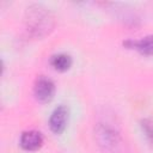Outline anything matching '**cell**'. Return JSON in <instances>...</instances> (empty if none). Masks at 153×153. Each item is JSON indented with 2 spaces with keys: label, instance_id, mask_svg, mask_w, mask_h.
Here are the masks:
<instances>
[{
  "label": "cell",
  "instance_id": "cell-1",
  "mask_svg": "<svg viewBox=\"0 0 153 153\" xmlns=\"http://www.w3.org/2000/svg\"><path fill=\"white\" fill-rule=\"evenodd\" d=\"M25 23L27 30L35 36L47 35L54 26L53 14L41 5L30 6L26 11Z\"/></svg>",
  "mask_w": 153,
  "mask_h": 153
},
{
  "label": "cell",
  "instance_id": "cell-5",
  "mask_svg": "<svg viewBox=\"0 0 153 153\" xmlns=\"http://www.w3.org/2000/svg\"><path fill=\"white\" fill-rule=\"evenodd\" d=\"M20 146L25 151H37L43 145V137L39 131L27 130L20 136Z\"/></svg>",
  "mask_w": 153,
  "mask_h": 153
},
{
  "label": "cell",
  "instance_id": "cell-2",
  "mask_svg": "<svg viewBox=\"0 0 153 153\" xmlns=\"http://www.w3.org/2000/svg\"><path fill=\"white\" fill-rule=\"evenodd\" d=\"M96 139L104 153H127V146L121 134L106 123L97 126Z\"/></svg>",
  "mask_w": 153,
  "mask_h": 153
},
{
  "label": "cell",
  "instance_id": "cell-8",
  "mask_svg": "<svg viewBox=\"0 0 153 153\" xmlns=\"http://www.w3.org/2000/svg\"><path fill=\"white\" fill-rule=\"evenodd\" d=\"M141 127H142V130H143L145 135L147 136V139L149 140V142L153 145V121H151V120H143L141 122Z\"/></svg>",
  "mask_w": 153,
  "mask_h": 153
},
{
  "label": "cell",
  "instance_id": "cell-3",
  "mask_svg": "<svg viewBox=\"0 0 153 153\" xmlns=\"http://www.w3.org/2000/svg\"><path fill=\"white\" fill-rule=\"evenodd\" d=\"M55 92V85L51 79L41 75L36 79L33 85V93L38 102L41 103H48L53 99Z\"/></svg>",
  "mask_w": 153,
  "mask_h": 153
},
{
  "label": "cell",
  "instance_id": "cell-6",
  "mask_svg": "<svg viewBox=\"0 0 153 153\" xmlns=\"http://www.w3.org/2000/svg\"><path fill=\"white\" fill-rule=\"evenodd\" d=\"M130 48H134L142 55H153V35L146 36L139 41H130L126 43Z\"/></svg>",
  "mask_w": 153,
  "mask_h": 153
},
{
  "label": "cell",
  "instance_id": "cell-7",
  "mask_svg": "<svg viewBox=\"0 0 153 153\" xmlns=\"http://www.w3.org/2000/svg\"><path fill=\"white\" fill-rule=\"evenodd\" d=\"M50 65L60 72H65L67 69H69V67L72 66V59L69 55L60 53L56 55H53L50 59Z\"/></svg>",
  "mask_w": 153,
  "mask_h": 153
},
{
  "label": "cell",
  "instance_id": "cell-4",
  "mask_svg": "<svg viewBox=\"0 0 153 153\" xmlns=\"http://www.w3.org/2000/svg\"><path fill=\"white\" fill-rule=\"evenodd\" d=\"M67 121H68V110L65 105H60L51 112V116L49 118V127L53 133L61 134L66 129Z\"/></svg>",
  "mask_w": 153,
  "mask_h": 153
}]
</instances>
